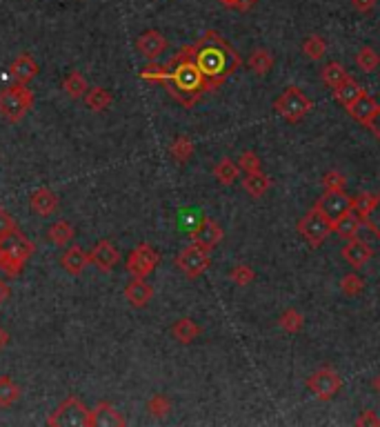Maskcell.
<instances>
[{
    "instance_id": "cell-42",
    "label": "cell",
    "mask_w": 380,
    "mask_h": 427,
    "mask_svg": "<svg viewBox=\"0 0 380 427\" xmlns=\"http://www.w3.org/2000/svg\"><path fill=\"white\" fill-rule=\"evenodd\" d=\"M374 198H376V194H358L356 198H352V210L363 218V222H365V216H367V212L371 210V205H374Z\"/></svg>"
},
{
    "instance_id": "cell-39",
    "label": "cell",
    "mask_w": 380,
    "mask_h": 427,
    "mask_svg": "<svg viewBox=\"0 0 380 427\" xmlns=\"http://www.w3.org/2000/svg\"><path fill=\"white\" fill-rule=\"evenodd\" d=\"M340 289H342V294H345V296H358L360 292L365 289V281L358 274H347L340 281Z\"/></svg>"
},
{
    "instance_id": "cell-3",
    "label": "cell",
    "mask_w": 380,
    "mask_h": 427,
    "mask_svg": "<svg viewBox=\"0 0 380 427\" xmlns=\"http://www.w3.org/2000/svg\"><path fill=\"white\" fill-rule=\"evenodd\" d=\"M0 249H3V269L11 278L23 272L25 263L33 254V245L18 230H14L5 238H0Z\"/></svg>"
},
{
    "instance_id": "cell-4",
    "label": "cell",
    "mask_w": 380,
    "mask_h": 427,
    "mask_svg": "<svg viewBox=\"0 0 380 427\" xmlns=\"http://www.w3.org/2000/svg\"><path fill=\"white\" fill-rule=\"evenodd\" d=\"M33 105V94L23 85L16 83L14 87L5 89L0 94V114H3L9 123H18L27 116V111Z\"/></svg>"
},
{
    "instance_id": "cell-10",
    "label": "cell",
    "mask_w": 380,
    "mask_h": 427,
    "mask_svg": "<svg viewBox=\"0 0 380 427\" xmlns=\"http://www.w3.org/2000/svg\"><path fill=\"white\" fill-rule=\"evenodd\" d=\"M160 263V254L149 245L140 243L130 256H127V272L136 278H147Z\"/></svg>"
},
{
    "instance_id": "cell-51",
    "label": "cell",
    "mask_w": 380,
    "mask_h": 427,
    "mask_svg": "<svg viewBox=\"0 0 380 427\" xmlns=\"http://www.w3.org/2000/svg\"><path fill=\"white\" fill-rule=\"evenodd\" d=\"M9 341H11L9 331H7L5 327H0V349H5V347L9 345Z\"/></svg>"
},
{
    "instance_id": "cell-11",
    "label": "cell",
    "mask_w": 380,
    "mask_h": 427,
    "mask_svg": "<svg viewBox=\"0 0 380 427\" xmlns=\"http://www.w3.org/2000/svg\"><path fill=\"white\" fill-rule=\"evenodd\" d=\"M324 216H327L332 222L338 220L342 214H345L347 210H352V196L345 194V190H336V192H329L324 190V194L316 200V205Z\"/></svg>"
},
{
    "instance_id": "cell-19",
    "label": "cell",
    "mask_w": 380,
    "mask_h": 427,
    "mask_svg": "<svg viewBox=\"0 0 380 427\" xmlns=\"http://www.w3.org/2000/svg\"><path fill=\"white\" fill-rule=\"evenodd\" d=\"M29 205L38 216H51L58 207V196L47 187H41L29 196Z\"/></svg>"
},
{
    "instance_id": "cell-12",
    "label": "cell",
    "mask_w": 380,
    "mask_h": 427,
    "mask_svg": "<svg viewBox=\"0 0 380 427\" xmlns=\"http://www.w3.org/2000/svg\"><path fill=\"white\" fill-rule=\"evenodd\" d=\"M189 236H191V243L201 245L205 249H213L223 240V230H221V225H216L209 216H203L196 222V227L191 230Z\"/></svg>"
},
{
    "instance_id": "cell-17",
    "label": "cell",
    "mask_w": 380,
    "mask_h": 427,
    "mask_svg": "<svg viewBox=\"0 0 380 427\" xmlns=\"http://www.w3.org/2000/svg\"><path fill=\"white\" fill-rule=\"evenodd\" d=\"M152 296H154V287L144 281V278H136L134 276L125 287V299L130 301L134 307H144L152 301Z\"/></svg>"
},
{
    "instance_id": "cell-34",
    "label": "cell",
    "mask_w": 380,
    "mask_h": 427,
    "mask_svg": "<svg viewBox=\"0 0 380 427\" xmlns=\"http://www.w3.org/2000/svg\"><path fill=\"white\" fill-rule=\"evenodd\" d=\"M324 51H327V43H324L322 36H318V34L307 36L305 43H302V53L307 56V58L320 61L322 56H324Z\"/></svg>"
},
{
    "instance_id": "cell-7",
    "label": "cell",
    "mask_w": 380,
    "mask_h": 427,
    "mask_svg": "<svg viewBox=\"0 0 380 427\" xmlns=\"http://www.w3.org/2000/svg\"><path fill=\"white\" fill-rule=\"evenodd\" d=\"M89 421V410L80 403V398L76 396H69L65 398L53 414L47 418V425L53 427H87Z\"/></svg>"
},
{
    "instance_id": "cell-18",
    "label": "cell",
    "mask_w": 380,
    "mask_h": 427,
    "mask_svg": "<svg viewBox=\"0 0 380 427\" xmlns=\"http://www.w3.org/2000/svg\"><path fill=\"white\" fill-rule=\"evenodd\" d=\"M38 63H36L31 56H27V53H23V56H18V58L9 65V76L16 81V83H29L31 78H36L38 76Z\"/></svg>"
},
{
    "instance_id": "cell-45",
    "label": "cell",
    "mask_w": 380,
    "mask_h": 427,
    "mask_svg": "<svg viewBox=\"0 0 380 427\" xmlns=\"http://www.w3.org/2000/svg\"><path fill=\"white\" fill-rule=\"evenodd\" d=\"M16 230V222H14V218L9 216V212L7 210H3L0 207V238H5L7 234H11Z\"/></svg>"
},
{
    "instance_id": "cell-38",
    "label": "cell",
    "mask_w": 380,
    "mask_h": 427,
    "mask_svg": "<svg viewBox=\"0 0 380 427\" xmlns=\"http://www.w3.org/2000/svg\"><path fill=\"white\" fill-rule=\"evenodd\" d=\"M167 76H169L167 65H149V67H144V69L140 71V78H142V81L162 83V85L167 83Z\"/></svg>"
},
{
    "instance_id": "cell-16",
    "label": "cell",
    "mask_w": 380,
    "mask_h": 427,
    "mask_svg": "<svg viewBox=\"0 0 380 427\" xmlns=\"http://www.w3.org/2000/svg\"><path fill=\"white\" fill-rule=\"evenodd\" d=\"M342 252V258L352 265V267H363V265H367L371 258H374V249H371V245H367L365 240H360V238H352V240H347V245L340 249Z\"/></svg>"
},
{
    "instance_id": "cell-2",
    "label": "cell",
    "mask_w": 380,
    "mask_h": 427,
    "mask_svg": "<svg viewBox=\"0 0 380 427\" xmlns=\"http://www.w3.org/2000/svg\"><path fill=\"white\" fill-rule=\"evenodd\" d=\"M169 76H167V89L171 98H176L180 105L194 107L203 98L205 91H209V85L203 76V71L198 69L194 58V45H185L178 49V53L167 63Z\"/></svg>"
},
{
    "instance_id": "cell-25",
    "label": "cell",
    "mask_w": 380,
    "mask_h": 427,
    "mask_svg": "<svg viewBox=\"0 0 380 427\" xmlns=\"http://www.w3.org/2000/svg\"><path fill=\"white\" fill-rule=\"evenodd\" d=\"M243 187L245 192L251 196V198H260L267 194V190L271 187V178L263 172H256V174H247L245 180H243Z\"/></svg>"
},
{
    "instance_id": "cell-43",
    "label": "cell",
    "mask_w": 380,
    "mask_h": 427,
    "mask_svg": "<svg viewBox=\"0 0 380 427\" xmlns=\"http://www.w3.org/2000/svg\"><path fill=\"white\" fill-rule=\"evenodd\" d=\"M238 167L245 174H256V172H260V158L253 152H243L238 158Z\"/></svg>"
},
{
    "instance_id": "cell-23",
    "label": "cell",
    "mask_w": 380,
    "mask_h": 427,
    "mask_svg": "<svg viewBox=\"0 0 380 427\" xmlns=\"http://www.w3.org/2000/svg\"><path fill=\"white\" fill-rule=\"evenodd\" d=\"M363 94H365V89L360 87V85H358V83H356L352 76H349L345 83H342L338 89H334V96H336V101H338L342 107H345V109H347V107H349L354 101H358V98L363 96Z\"/></svg>"
},
{
    "instance_id": "cell-27",
    "label": "cell",
    "mask_w": 380,
    "mask_h": 427,
    "mask_svg": "<svg viewBox=\"0 0 380 427\" xmlns=\"http://www.w3.org/2000/svg\"><path fill=\"white\" fill-rule=\"evenodd\" d=\"M85 103H87V107L92 109V111H105V109L112 107L114 96H112V91H107L102 87H94V89H87Z\"/></svg>"
},
{
    "instance_id": "cell-6",
    "label": "cell",
    "mask_w": 380,
    "mask_h": 427,
    "mask_svg": "<svg viewBox=\"0 0 380 427\" xmlns=\"http://www.w3.org/2000/svg\"><path fill=\"white\" fill-rule=\"evenodd\" d=\"M274 109L287 123H300L314 109V103L307 98L298 87H287L276 98Z\"/></svg>"
},
{
    "instance_id": "cell-53",
    "label": "cell",
    "mask_w": 380,
    "mask_h": 427,
    "mask_svg": "<svg viewBox=\"0 0 380 427\" xmlns=\"http://www.w3.org/2000/svg\"><path fill=\"white\" fill-rule=\"evenodd\" d=\"M371 387H374V389H376V392H378V394H380V374H378V376H376V379H374V383H371Z\"/></svg>"
},
{
    "instance_id": "cell-13",
    "label": "cell",
    "mask_w": 380,
    "mask_h": 427,
    "mask_svg": "<svg viewBox=\"0 0 380 427\" xmlns=\"http://www.w3.org/2000/svg\"><path fill=\"white\" fill-rule=\"evenodd\" d=\"M125 416L116 410L112 403H98L94 410H89L87 427H125Z\"/></svg>"
},
{
    "instance_id": "cell-30",
    "label": "cell",
    "mask_w": 380,
    "mask_h": 427,
    "mask_svg": "<svg viewBox=\"0 0 380 427\" xmlns=\"http://www.w3.org/2000/svg\"><path fill=\"white\" fill-rule=\"evenodd\" d=\"M238 174H241V167L231 158H223L218 165L213 167V176L221 185H233L238 180Z\"/></svg>"
},
{
    "instance_id": "cell-28",
    "label": "cell",
    "mask_w": 380,
    "mask_h": 427,
    "mask_svg": "<svg viewBox=\"0 0 380 427\" xmlns=\"http://www.w3.org/2000/svg\"><path fill=\"white\" fill-rule=\"evenodd\" d=\"M63 89H65V94L69 96V98H85V94H87V81H85V76L80 71H69L67 76H65V81H63Z\"/></svg>"
},
{
    "instance_id": "cell-48",
    "label": "cell",
    "mask_w": 380,
    "mask_h": 427,
    "mask_svg": "<svg viewBox=\"0 0 380 427\" xmlns=\"http://www.w3.org/2000/svg\"><path fill=\"white\" fill-rule=\"evenodd\" d=\"M376 3H378V0H352V7L358 14H369L376 7Z\"/></svg>"
},
{
    "instance_id": "cell-54",
    "label": "cell",
    "mask_w": 380,
    "mask_h": 427,
    "mask_svg": "<svg viewBox=\"0 0 380 427\" xmlns=\"http://www.w3.org/2000/svg\"><path fill=\"white\" fill-rule=\"evenodd\" d=\"M0 269H3V249H0Z\"/></svg>"
},
{
    "instance_id": "cell-29",
    "label": "cell",
    "mask_w": 380,
    "mask_h": 427,
    "mask_svg": "<svg viewBox=\"0 0 380 427\" xmlns=\"http://www.w3.org/2000/svg\"><path fill=\"white\" fill-rule=\"evenodd\" d=\"M320 76H322V83H324V85H329L332 89H338L342 83H345V81L349 78V73H347V69L342 67L340 63H327V65L322 67Z\"/></svg>"
},
{
    "instance_id": "cell-49",
    "label": "cell",
    "mask_w": 380,
    "mask_h": 427,
    "mask_svg": "<svg viewBox=\"0 0 380 427\" xmlns=\"http://www.w3.org/2000/svg\"><path fill=\"white\" fill-rule=\"evenodd\" d=\"M253 5H256V0H236V5H233V9H236V11H249Z\"/></svg>"
},
{
    "instance_id": "cell-20",
    "label": "cell",
    "mask_w": 380,
    "mask_h": 427,
    "mask_svg": "<svg viewBox=\"0 0 380 427\" xmlns=\"http://www.w3.org/2000/svg\"><path fill=\"white\" fill-rule=\"evenodd\" d=\"M60 265H63V269H65L69 276H80V274L85 272V267L89 265V254H87L83 247L74 245V247H69V249L63 254Z\"/></svg>"
},
{
    "instance_id": "cell-52",
    "label": "cell",
    "mask_w": 380,
    "mask_h": 427,
    "mask_svg": "<svg viewBox=\"0 0 380 427\" xmlns=\"http://www.w3.org/2000/svg\"><path fill=\"white\" fill-rule=\"evenodd\" d=\"M221 5H225L227 9H233V5H236V0H218Z\"/></svg>"
},
{
    "instance_id": "cell-40",
    "label": "cell",
    "mask_w": 380,
    "mask_h": 427,
    "mask_svg": "<svg viewBox=\"0 0 380 427\" xmlns=\"http://www.w3.org/2000/svg\"><path fill=\"white\" fill-rule=\"evenodd\" d=\"M365 225L374 232V236L380 240V192L376 194V198H374V205H371V210L367 212V216H365Z\"/></svg>"
},
{
    "instance_id": "cell-22",
    "label": "cell",
    "mask_w": 380,
    "mask_h": 427,
    "mask_svg": "<svg viewBox=\"0 0 380 427\" xmlns=\"http://www.w3.org/2000/svg\"><path fill=\"white\" fill-rule=\"evenodd\" d=\"M378 109V103L367 94L360 96L358 101H354L349 107H347V111H349V116L354 118V120H358V123H363V125H367V120L374 116V111Z\"/></svg>"
},
{
    "instance_id": "cell-35",
    "label": "cell",
    "mask_w": 380,
    "mask_h": 427,
    "mask_svg": "<svg viewBox=\"0 0 380 427\" xmlns=\"http://www.w3.org/2000/svg\"><path fill=\"white\" fill-rule=\"evenodd\" d=\"M18 398H21V387L9 376H0V407H11Z\"/></svg>"
},
{
    "instance_id": "cell-33",
    "label": "cell",
    "mask_w": 380,
    "mask_h": 427,
    "mask_svg": "<svg viewBox=\"0 0 380 427\" xmlns=\"http://www.w3.org/2000/svg\"><path fill=\"white\" fill-rule=\"evenodd\" d=\"M278 325L287 334H298L302 329V325H305V317H302L298 309H294V307L292 309H285L280 314V319H278Z\"/></svg>"
},
{
    "instance_id": "cell-24",
    "label": "cell",
    "mask_w": 380,
    "mask_h": 427,
    "mask_svg": "<svg viewBox=\"0 0 380 427\" xmlns=\"http://www.w3.org/2000/svg\"><path fill=\"white\" fill-rule=\"evenodd\" d=\"M171 334H174V339H176L178 343L187 345V343H191L194 339L201 336V327H198L191 319H178V321L171 325Z\"/></svg>"
},
{
    "instance_id": "cell-8",
    "label": "cell",
    "mask_w": 380,
    "mask_h": 427,
    "mask_svg": "<svg viewBox=\"0 0 380 427\" xmlns=\"http://www.w3.org/2000/svg\"><path fill=\"white\" fill-rule=\"evenodd\" d=\"M209 263H211L209 249L196 245V243L183 247V249H180V254L176 256L178 269L183 272L187 278H191V281H194V278H198V276H203L209 269Z\"/></svg>"
},
{
    "instance_id": "cell-37",
    "label": "cell",
    "mask_w": 380,
    "mask_h": 427,
    "mask_svg": "<svg viewBox=\"0 0 380 427\" xmlns=\"http://www.w3.org/2000/svg\"><path fill=\"white\" fill-rule=\"evenodd\" d=\"M149 412H152V416H156V418H162V416H167L169 412H171V401L165 396V394H154L152 398H149Z\"/></svg>"
},
{
    "instance_id": "cell-44",
    "label": "cell",
    "mask_w": 380,
    "mask_h": 427,
    "mask_svg": "<svg viewBox=\"0 0 380 427\" xmlns=\"http://www.w3.org/2000/svg\"><path fill=\"white\" fill-rule=\"evenodd\" d=\"M347 185V178L342 176L340 172H327L322 176V187L329 190V192H336V190H345Z\"/></svg>"
},
{
    "instance_id": "cell-36",
    "label": "cell",
    "mask_w": 380,
    "mask_h": 427,
    "mask_svg": "<svg viewBox=\"0 0 380 427\" xmlns=\"http://www.w3.org/2000/svg\"><path fill=\"white\" fill-rule=\"evenodd\" d=\"M356 65L363 69V71H367V73H371V71H376L378 69V65H380V53L374 49V47H363L358 53H356Z\"/></svg>"
},
{
    "instance_id": "cell-14",
    "label": "cell",
    "mask_w": 380,
    "mask_h": 427,
    "mask_svg": "<svg viewBox=\"0 0 380 427\" xmlns=\"http://www.w3.org/2000/svg\"><path fill=\"white\" fill-rule=\"evenodd\" d=\"M118 261H120V254L114 247L112 240H98V243L89 249V263H94L100 272H112Z\"/></svg>"
},
{
    "instance_id": "cell-15",
    "label": "cell",
    "mask_w": 380,
    "mask_h": 427,
    "mask_svg": "<svg viewBox=\"0 0 380 427\" xmlns=\"http://www.w3.org/2000/svg\"><path fill=\"white\" fill-rule=\"evenodd\" d=\"M136 49L140 51V56H144L147 61H156L158 56H162V51L167 49V38L156 29H149L138 36L136 41Z\"/></svg>"
},
{
    "instance_id": "cell-26",
    "label": "cell",
    "mask_w": 380,
    "mask_h": 427,
    "mask_svg": "<svg viewBox=\"0 0 380 427\" xmlns=\"http://www.w3.org/2000/svg\"><path fill=\"white\" fill-rule=\"evenodd\" d=\"M247 67L256 73V76H267L269 69L274 67V56L267 49H253L247 61Z\"/></svg>"
},
{
    "instance_id": "cell-5",
    "label": "cell",
    "mask_w": 380,
    "mask_h": 427,
    "mask_svg": "<svg viewBox=\"0 0 380 427\" xmlns=\"http://www.w3.org/2000/svg\"><path fill=\"white\" fill-rule=\"evenodd\" d=\"M332 232H334L332 220L318 207H312L298 220V234L305 238V243H310V247H314V249L320 247Z\"/></svg>"
},
{
    "instance_id": "cell-46",
    "label": "cell",
    "mask_w": 380,
    "mask_h": 427,
    "mask_svg": "<svg viewBox=\"0 0 380 427\" xmlns=\"http://www.w3.org/2000/svg\"><path fill=\"white\" fill-rule=\"evenodd\" d=\"M356 425H363V427L371 425V427H378V425H380V418L376 416L374 410H365L363 414H360V416L356 418Z\"/></svg>"
},
{
    "instance_id": "cell-1",
    "label": "cell",
    "mask_w": 380,
    "mask_h": 427,
    "mask_svg": "<svg viewBox=\"0 0 380 427\" xmlns=\"http://www.w3.org/2000/svg\"><path fill=\"white\" fill-rule=\"evenodd\" d=\"M194 58L198 69L209 85V91L221 87L233 71H236L243 61L238 51L233 49L218 31H207L201 41L194 45Z\"/></svg>"
},
{
    "instance_id": "cell-21",
    "label": "cell",
    "mask_w": 380,
    "mask_h": 427,
    "mask_svg": "<svg viewBox=\"0 0 380 427\" xmlns=\"http://www.w3.org/2000/svg\"><path fill=\"white\" fill-rule=\"evenodd\" d=\"M332 225H334V232L342 240H352V238H358V230L363 225V218H360L354 210H347L338 220H334Z\"/></svg>"
},
{
    "instance_id": "cell-41",
    "label": "cell",
    "mask_w": 380,
    "mask_h": 427,
    "mask_svg": "<svg viewBox=\"0 0 380 427\" xmlns=\"http://www.w3.org/2000/svg\"><path fill=\"white\" fill-rule=\"evenodd\" d=\"M229 278L238 287H247L253 281V278H256V274H253V269L249 265H236V267L229 272Z\"/></svg>"
},
{
    "instance_id": "cell-9",
    "label": "cell",
    "mask_w": 380,
    "mask_h": 427,
    "mask_svg": "<svg viewBox=\"0 0 380 427\" xmlns=\"http://www.w3.org/2000/svg\"><path fill=\"white\" fill-rule=\"evenodd\" d=\"M307 387H310L312 392L316 394V398L329 401V398H334L340 392L342 379H340V374L336 372L334 367H320L310 379H307Z\"/></svg>"
},
{
    "instance_id": "cell-50",
    "label": "cell",
    "mask_w": 380,
    "mask_h": 427,
    "mask_svg": "<svg viewBox=\"0 0 380 427\" xmlns=\"http://www.w3.org/2000/svg\"><path fill=\"white\" fill-rule=\"evenodd\" d=\"M9 299V287H7V283L0 278V305H3L5 301Z\"/></svg>"
},
{
    "instance_id": "cell-31",
    "label": "cell",
    "mask_w": 380,
    "mask_h": 427,
    "mask_svg": "<svg viewBox=\"0 0 380 427\" xmlns=\"http://www.w3.org/2000/svg\"><path fill=\"white\" fill-rule=\"evenodd\" d=\"M76 236V232H74V227L69 225L67 220H58V222H53V225L47 230V238L51 240L53 245H58V247H63V245H67L71 238Z\"/></svg>"
},
{
    "instance_id": "cell-32",
    "label": "cell",
    "mask_w": 380,
    "mask_h": 427,
    "mask_svg": "<svg viewBox=\"0 0 380 427\" xmlns=\"http://www.w3.org/2000/svg\"><path fill=\"white\" fill-rule=\"evenodd\" d=\"M169 156L176 160V163H187L191 156H194V143L187 138V136H178L171 145H169Z\"/></svg>"
},
{
    "instance_id": "cell-47",
    "label": "cell",
    "mask_w": 380,
    "mask_h": 427,
    "mask_svg": "<svg viewBox=\"0 0 380 427\" xmlns=\"http://www.w3.org/2000/svg\"><path fill=\"white\" fill-rule=\"evenodd\" d=\"M367 129H369V132L380 140V105H378V109L374 111V116L367 120V125H365Z\"/></svg>"
}]
</instances>
